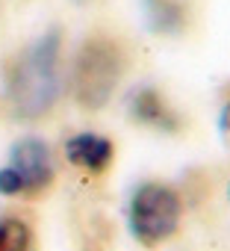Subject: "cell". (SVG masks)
I'll return each mask as SVG.
<instances>
[{
  "instance_id": "obj_1",
  "label": "cell",
  "mask_w": 230,
  "mask_h": 251,
  "mask_svg": "<svg viewBox=\"0 0 230 251\" xmlns=\"http://www.w3.org/2000/svg\"><path fill=\"white\" fill-rule=\"evenodd\" d=\"M3 95L9 109L24 121L45 118L56 106L62 95V36L56 30L39 36L6 62Z\"/></svg>"
},
{
  "instance_id": "obj_2",
  "label": "cell",
  "mask_w": 230,
  "mask_h": 251,
  "mask_svg": "<svg viewBox=\"0 0 230 251\" xmlns=\"http://www.w3.org/2000/svg\"><path fill=\"white\" fill-rule=\"evenodd\" d=\"M127 74V48L109 33L83 39L71 62V98L80 109L97 112L118 92Z\"/></svg>"
},
{
  "instance_id": "obj_3",
  "label": "cell",
  "mask_w": 230,
  "mask_h": 251,
  "mask_svg": "<svg viewBox=\"0 0 230 251\" xmlns=\"http://www.w3.org/2000/svg\"><path fill=\"white\" fill-rule=\"evenodd\" d=\"M183 222V198L162 180H145L127 201V230L142 248L168 242Z\"/></svg>"
},
{
  "instance_id": "obj_4",
  "label": "cell",
  "mask_w": 230,
  "mask_h": 251,
  "mask_svg": "<svg viewBox=\"0 0 230 251\" xmlns=\"http://www.w3.org/2000/svg\"><path fill=\"white\" fill-rule=\"evenodd\" d=\"M56 180L53 151L45 139L27 136L12 145L9 163L0 169V195L6 198H39Z\"/></svg>"
},
{
  "instance_id": "obj_5",
  "label": "cell",
  "mask_w": 230,
  "mask_h": 251,
  "mask_svg": "<svg viewBox=\"0 0 230 251\" xmlns=\"http://www.w3.org/2000/svg\"><path fill=\"white\" fill-rule=\"evenodd\" d=\"M127 112L136 124H142L154 133H180L183 127V118L177 115L171 100L154 86H139L127 100Z\"/></svg>"
},
{
  "instance_id": "obj_6",
  "label": "cell",
  "mask_w": 230,
  "mask_h": 251,
  "mask_svg": "<svg viewBox=\"0 0 230 251\" xmlns=\"http://www.w3.org/2000/svg\"><path fill=\"white\" fill-rule=\"evenodd\" d=\"M65 157L74 169L86 172V175H103L112 160H115V145L100 136V133H92V130H83V133H74L68 142H65Z\"/></svg>"
},
{
  "instance_id": "obj_7",
  "label": "cell",
  "mask_w": 230,
  "mask_h": 251,
  "mask_svg": "<svg viewBox=\"0 0 230 251\" xmlns=\"http://www.w3.org/2000/svg\"><path fill=\"white\" fill-rule=\"evenodd\" d=\"M0 251H39L36 227L24 216H3L0 219Z\"/></svg>"
},
{
  "instance_id": "obj_8",
  "label": "cell",
  "mask_w": 230,
  "mask_h": 251,
  "mask_svg": "<svg viewBox=\"0 0 230 251\" xmlns=\"http://www.w3.org/2000/svg\"><path fill=\"white\" fill-rule=\"evenodd\" d=\"M151 24L157 33H177L186 24V9L177 0H151Z\"/></svg>"
},
{
  "instance_id": "obj_9",
  "label": "cell",
  "mask_w": 230,
  "mask_h": 251,
  "mask_svg": "<svg viewBox=\"0 0 230 251\" xmlns=\"http://www.w3.org/2000/svg\"><path fill=\"white\" fill-rule=\"evenodd\" d=\"M221 130L230 133V95H227V100H224V106H221Z\"/></svg>"
}]
</instances>
